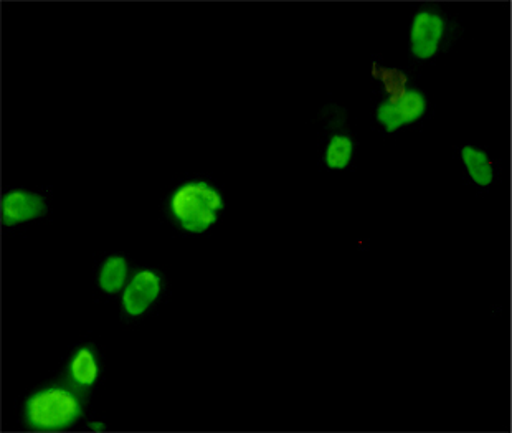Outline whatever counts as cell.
I'll return each mask as SVG.
<instances>
[{"label":"cell","instance_id":"cell-1","mask_svg":"<svg viewBox=\"0 0 512 433\" xmlns=\"http://www.w3.org/2000/svg\"><path fill=\"white\" fill-rule=\"evenodd\" d=\"M81 417L83 402L75 387H43L25 402V422L34 432H65Z\"/></svg>","mask_w":512,"mask_h":433},{"label":"cell","instance_id":"cell-2","mask_svg":"<svg viewBox=\"0 0 512 433\" xmlns=\"http://www.w3.org/2000/svg\"><path fill=\"white\" fill-rule=\"evenodd\" d=\"M171 214L187 234H204L217 224L223 197L205 181H190L177 187L171 197Z\"/></svg>","mask_w":512,"mask_h":433},{"label":"cell","instance_id":"cell-3","mask_svg":"<svg viewBox=\"0 0 512 433\" xmlns=\"http://www.w3.org/2000/svg\"><path fill=\"white\" fill-rule=\"evenodd\" d=\"M427 108V98L422 91L405 90L399 96L382 101L375 111V119L387 133H397L399 129L422 119Z\"/></svg>","mask_w":512,"mask_h":433},{"label":"cell","instance_id":"cell-4","mask_svg":"<svg viewBox=\"0 0 512 433\" xmlns=\"http://www.w3.org/2000/svg\"><path fill=\"white\" fill-rule=\"evenodd\" d=\"M443 37L445 19L435 10H420L413 17L410 27V52L418 60L427 62L437 55Z\"/></svg>","mask_w":512,"mask_h":433},{"label":"cell","instance_id":"cell-5","mask_svg":"<svg viewBox=\"0 0 512 433\" xmlns=\"http://www.w3.org/2000/svg\"><path fill=\"white\" fill-rule=\"evenodd\" d=\"M162 278L156 270L143 268L124 286L121 305L126 315L131 318L143 316L161 295Z\"/></svg>","mask_w":512,"mask_h":433},{"label":"cell","instance_id":"cell-6","mask_svg":"<svg viewBox=\"0 0 512 433\" xmlns=\"http://www.w3.org/2000/svg\"><path fill=\"white\" fill-rule=\"evenodd\" d=\"M0 214H2V224L7 227L32 222L47 214V200L35 192L14 189L2 197Z\"/></svg>","mask_w":512,"mask_h":433},{"label":"cell","instance_id":"cell-7","mask_svg":"<svg viewBox=\"0 0 512 433\" xmlns=\"http://www.w3.org/2000/svg\"><path fill=\"white\" fill-rule=\"evenodd\" d=\"M67 376L76 391H88L95 386L100 377V362L95 349L91 346L76 349L68 362Z\"/></svg>","mask_w":512,"mask_h":433},{"label":"cell","instance_id":"cell-8","mask_svg":"<svg viewBox=\"0 0 512 433\" xmlns=\"http://www.w3.org/2000/svg\"><path fill=\"white\" fill-rule=\"evenodd\" d=\"M461 161L465 166L471 181L476 186L488 187L494 181V167L488 154L483 149L475 148V146H465L461 149Z\"/></svg>","mask_w":512,"mask_h":433},{"label":"cell","instance_id":"cell-9","mask_svg":"<svg viewBox=\"0 0 512 433\" xmlns=\"http://www.w3.org/2000/svg\"><path fill=\"white\" fill-rule=\"evenodd\" d=\"M129 265L121 255H111L106 258L98 273V286L108 295H116L128 285Z\"/></svg>","mask_w":512,"mask_h":433},{"label":"cell","instance_id":"cell-10","mask_svg":"<svg viewBox=\"0 0 512 433\" xmlns=\"http://www.w3.org/2000/svg\"><path fill=\"white\" fill-rule=\"evenodd\" d=\"M354 143L347 134H334L326 148V164L332 171H342L351 164Z\"/></svg>","mask_w":512,"mask_h":433},{"label":"cell","instance_id":"cell-11","mask_svg":"<svg viewBox=\"0 0 512 433\" xmlns=\"http://www.w3.org/2000/svg\"><path fill=\"white\" fill-rule=\"evenodd\" d=\"M90 430H93V432H105L106 425L101 424V422H93V424H90Z\"/></svg>","mask_w":512,"mask_h":433}]
</instances>
